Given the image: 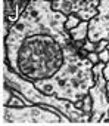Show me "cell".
<instances>
[{"mask_svg":"<svg viewBox=\"0 0 109 126\" xmlns=\"http://www.w3.org/2000/svg\"><path fill=\"white\" fill-rule=\"evenodd\" d=\"M68 16L52 9V2L46 0H31L21 18L12 25L9 34L5 39V55L3 59H8L11 68L19 74L18 67V50L22 42L33 36H50L58 40L62 47L72 43L69 33L65 30Z\"/></svg>","mask_w":109,"mask_h":126,"instance_id":"cell-1","label":"cell"},{"mask_svg":"<svg viewBox=\"0 0 109 126\" xmlns=\"http://www.w3.org/2000/svg\"><path fill=\"white\" fill-rule=\"evenodd\" d=\"M78 50L74 43L65 46L62 67L52 77L34 82L35 88L47 95H56L74 104L81 101L94 85V76L91 71L93 64L86 56H81Z\"/></svg>","mask_w":109,"mask_h":126,"instance_id":"cell-2","label":"cell"},{"mask_svg":"<svg viewBox=\"0 0 109 126\" xmlns=\"http://www.w3.org/2000/svg\"><path fill=\"white\" fill-rule=\"evenodd\" d=\"M64 47L50 36H33L22 42L18 50L19 76L27 80H46L64 64Z\"/></svg>","mask_w":109,"mask_h":126,"instance_id":"cell-3","label":"cell"},{"mask_svg":"<svg viewBox=\"0 0 109 126\" xmlns=\"http://www.w3.org/2000/svg\"><path fill=\"white\" fill-rule=\"evenodd\" d=\"M3 80H5V85H8L12 89H16L27 99L33 101L34 104L54 107L62 114L69 117L71 122L88 123L90 119H91V113H86L83 108H78L74 102H71L68 99H64V98H59L56 95H47V94L41 92L40 89H37L34 82L27 80L22 76L16 74L13 70H11V65H9L8 59H3Z\"/></svg>","mask_w":109,"mask_h":126,"instance_id":"cell-4","label":"cell"},{"mask_svg":"<svg viewBox=\"0 0 109 126\" xmlns=\"http://www.w3.org/2000/svg\"><path fill=\"white\" fill-rule=\"evenodd\" d=\"M69 125L71 119L50 105H2V125Z\"/></svg>","mask_w":109,"mask_h":126,"instance_id":"cell-5","label":"cell"},{"mask_svg":"<svg viewBox=\"0 0 109 126\" xmlns=\"http://www.w3.org/2000/svg\"><path fill=\"white\" fill-rule=\"evenodd\" d=\"M105 65V62H99L91 68L94 85L88 89V95L91 96V119L88 123H105L109 120V96L106 91V79L103 76Z\"/></svg>","mask_w":109,"mask_h":126,"instance_id":"cell-6","label":"cell"},{"mask_svg":"<svg viewBox=\"0 0 109 126\" xmlns=\"http://www.w3.org/2000/svg\"><path fill=\"white\" fill-rule=\"evenodd\" d=\"M100 0H53L52 9L65 16L77 15L81 21H90L97 15Z\"/></svg>","mask_w":109,"mask_h":126,"instance_id":"cell-7","label":"cell"},{"mask_svg":"<svg viewBox=\"0 0 109 126\" xmlns=\"http://www.w3.org/2000/svg\"><path fill=\"white\" fill-rule=\"evenodd\" d=\"M87 40L96 45L100 40H109V0H100L97 15L88 21Z\"/></svg>","mask_w":109,"mask_h":126,"instance_id":"cell-8","label":"cell"},{"mask_svg":"<svg viewBox=\"0 0 109 126\" xmlns=\"http://www.w3.org/2000/svg\"><path fill=\"white\" fill-rule=\"evenodd\" d=\"M31 0H3V37L9 34V30L12 25L21 18V15L25 12Z\"/></svg>","mask_w":109,"mask_h":126,"instance_id":"cell-9","label":"cell"},{"mask_svg":"<svg viewBox=\"0 0 109 126\" xmlns=\"http://www.w3.org/2000/svg\"><path fill=\"white\" fill-rule=\"evenodd\" d=\"M71 39L74 42H86L87 40V34H88V22L87 21H81L78 27L72 28L68 31Z\"/></svg>","mask_w":109,"mask_h":126,"instance_id":"cell-10","label":"cell"},{"mask_svg":"<svg viewBox=\"0 0 109 126\" xmlns=\"http://www.w3.org/2000/svg\"><path fill=\"white\" fill-rule=\"evenodd\" d=\"M80 22H81V19H80L78 16L71 15V16H68V21H66V24H65V30H66V31H69V30H72V28L78 27V25H80Z\"/></svg>","mask_w":109,"mask_h":126,"instance_id":"cell-11","label":"cell"},{"mask_svg":"<svg viewBox=\"0 0 109 126\" xmlns=\"http://www.w3.org/2000/svg\"><path fill=\"white\" fill-rule=\"evenodd\" d=\"M12 96H13V94H12V89H11L8 85H5V88H3V98H2V105H8Z\"/></svg>","mask_w":109,"mask_h":126,"instance_id":"cell-12","label":"cell"},{"mask_svg":"<svg viewBox=\"0 0 109 126\" xmlns=\"http://www.w3.org/2000/svg\"><path fill=\"white\" fill-rule=\"evenodd\" d=\"M86 113H91V96L87 94L84 98H83V107H81Z\"/></svg>","mask_w":109,"mask_h":126,"instance_id":"cell-13","label":"cell"},{"mask_svg":"<svg viewBox=\"0 0 109 126\" xmlns=\"http://www.w3.org/2000/svg\"><path fill=\"white\" fill-rule=\"evenodd\" d=\"M83 49L86 50V52H96V43H93V42H90V40H86L84 42V45H83Z\"/></svg>","mask_w":109,"mask_h":126,"instance_id":"cell-14","label":"cell"},{"mask_svg":"<svg viewBox=\"0 0 109 126\" xmlns=\"http://www.w3.org/2000/svg\"><path fill=\"white\" fill-rule=\"evenodd\" d=\"M87 59L91 62L93 65H96V64H99V62H100V59H99V53H96V52H90V53L87 55Z\"/></svg>","mask_w":109,"mask_h":126,"instance_id":"cell-15","label":"cell"},{"mask_svg":"<svg viewBox=\"0 0 109 126\" xmlns=\"http://www.w3.org/2000/svg\"><path fill=\"white\" fill-rule=\"evenodd\" d=\"M109 45V40H100L97 45H96V53H100L102 50H105Z\"/></svg>","mask_w":109,"mask_h":126,"instance_id":"cell-16","label":"cell"},{"mask_svg":"<svg viewBox=\"0 0 109 126\" xmlns=\"http://www.w3.org/2000/svg\"><path fill=\"white\" fill-rule=\"evenodd\" d=\"M99 59H100V62H109V50L108 49H105V50H102L100 53H99Z\"/></svg>","mask_w":109,"mask_h":126,"instance_id":"cell-17","label":"cell"},{"mask_svg":"<svg viewBox=\"0 0 109 126\" xmlns=\"http://www.w3.org/2000/svg\"><path fill=\"white\" fill-rule=\"evenodd\" d=\"M103 76H105L106 82H109V62H106V65L103 68Z\"/></svg>","mask_w":109,"mask_h":126,"instance_id":"cell-18","label":"cell"},{"mask_svg":"<svg viewBox=\"0 0 109 126\" xmlns=\"http://www.w3.org/2000/svg\"><path fill=\"white\" fill-rule=\"evenodd\" d=\"M106 91H108V96H109V82H106Z\"/></svg>","mask_w":109,"mask_h":126,"instance_id":"cell-19","label":"cell"}]
</instances>
